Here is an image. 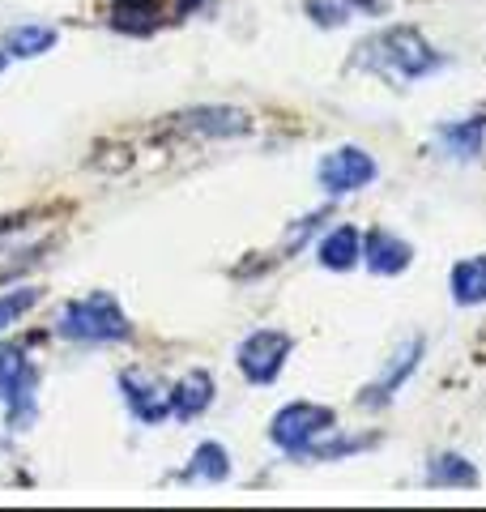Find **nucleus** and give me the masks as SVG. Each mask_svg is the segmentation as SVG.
Returning <instances> with one entry per match:
<instances>
[{
	"instance_id": "f257e3e1",
	"label": "nucleus",
	"mask_w": 486,
	"mask_h": 512,
	"mask_svg": "<svg viewBox=\"0 0 486 512\" xmlns=\"http://www.w3.org/2000/svg\"><path fill=\"white\" fill-rule=\"evenodd\" d=\"M354 64L384 77V82H393V86H410V82L431 77L444 64V56L423 39V30L388 26V30H380V35H371V39H363L359 47H354Z\"/></svg>"
},
{
	"instance_id": "f03ea898",
	"label": "nucleus",
	"mask_w": 486,
	"mask_h": 512,
	"mask_svg": "<svg viewBox=\"0 0 486 512\" xmlns=\"http://www.w3.org/2000/svg\"><path fill=\"white\" fill-rule=\"evenodd\" d=\"M56 333L69 342H124L128 338V316L116 303V295L90 291L86 299L64 303V312L56 320Z\"/></svg>"
},
{
	"instance_id": "7ed1b4c3",
	"label": "nucleus",
	"mask_w": 486,
	"mask_h": 512,
	"mask_svg": "<svg viewBox=\"0 0 486 512\" xmlns=\"http://www.w3.org/2000/svg\"><path fill=\"white\" fill-rule=\"evenodd\" d=\"M0 406L9 431H26L39 419V367L13 346L0 350Z\"/></svg>"
},
{
	"instance_id": "20e7f679",
	"label": "nucleus",
	"mask_w": 486,
	"mask_h": 512,
	"mask_svg": "<svg viewBox=\"0 0 486 512\" xmlns=\"http://www.w3.org/2000/svg\"><path fill=\"white\" fill-rule=\"evenodd\" d=\"M329 431H337V414L329 406H316V402H290L273 414L269 423V440L282 448L290 457H307L312 444H320Z\"/></svg>"
},
{
	"instance_id": "39448f33",
	"label": "nucleus",
	"mask_w": 486,
	"mask_h": 512,
	"mask_svg": "<svg viewBox=\"0 0 486 512\" xmlns=\"http://www.w3.org/2000/svg\"><path fill=\"white\" fill-rule=\"evenodd\" d=\"M290 333H282V329H256V333H248V338L239 342V372L248 376L252 384H273L278 380V372L286 367V359H290Z\"/></svg>"
},
{
	"instance_id": "423d86ee",
	"label": "nucleus",
	"mask_w": 486,
	"mask_h": 512,
	"mask_svg": "<svg viewBox=\"0 0 486 512\" xmlns=\"http://www.w3.org/2000/svg\"><path fill=\"white\" fill-rule=\"evenodd\" d=\"M316 175H320V188L329 192V197H346V192H359L376 180V158L359 146H342V150L320 158Z\"/></svg>"
},
{
	"instance_id": "0eeeda50",
	"label": "nucleus",
	"mask_w": 486,
	"mask_h": 512,
	"mask_svg": "<svg viewBox=\"0 0 486 512\" xmlns=\"http://www.w3.org/2000/svg\"><path fill=\"white\" fill-rule=\"evenodd\" d=\"M120 393H124V406L133 410V419L145 423V427H158L171 414V393L162 389L154 376L133 372V367L120 372Z\"/></svg>"
},
{
	"instance_id": "6e6552de",
	"label": "nucleus",
	"mask_w": 486,
	"mask_h": 512,
	"mask_svg": "<svg viewBox=\"0 0 486 512\" xmlns=\"http://www.w3.org/2000/svg\"><path fill=\"white\" fill-rule=\"evenodd\" d=\"M180 128L184 133H197V137H243L252 133V116L239 107H188L180 111Z\"/></svg>"
},
{
	"instance_id": "1a4fd4ad",
	"label": "nucleus",
	"mask_w": 486,
	"mask_h": 512,
	"mask_svg": "<svg viewBox=\"0 0 486 512\" xmlns=\"http://www.w3.org/2000/svg\"><path fill=\"white\" fill-rule=\"evenodd\" d=\"M418 359H423V338H410V342H405V346L397 350V355H393V363L384 367V376H380L376 384H371V389H363L359 402H363V406H384V402H393V393L401 389L405 380L414 376Z\"/></svg>"
},
{
	"instance_id": "9d476101",
	"label": "nucleus",
	"mask_w": 486,
	"mask_h": 512,
	"mask_svg": "<svg viewBox=\"0 0 486 512\" xmlns=\"http://www.w3.org/2000/svg\"><path fill=\"white\" fill-rule=\"evenodd\" d=\"M363 261H367L371 274L393 278V274H401V269H410L414 248L405 244V239L388 235V231H367L363 235Z\"/></svg>"
},
{
	"instance_id": "9b49d317",
	"label": "nucleus",
	"mask_w": 486,
	"mask_h": 512,
	"mask_svg": "<svg viewBox=\"0 0 486 512\" xmlns=\"http://www.w3.org/2000/svg\"><path fill=\"white\" fill-rule=\"evenodd\" d=\"M435 141H440V150H444L448 158H461V163H469V158H478L482 146H486V116L448 120V124H440Z\"/></svg>"
},
{
	"instance_id": "f8f14e48",
	"label": "nucleus",
	"mask_w": 486,
	"mask_h": 512,
	"mask_svg": "<svg viewBox=\"0 0 486 512\" xmlns=\"http://www.w3.org/2000/svg\"><path fill=\"white\" fill-rule=\"evenodd\" d=\"M320 265L324 269H337V274H346V269H354L363 261V231H354V227H337L320 239Z\"/></svg>"
},
{
	"instance_id": "ddd939ff",
	"label": "nucleus",
	"mask_w": 486,
	"mask_h": 512,
	"mask_svg": "<svg viewBox=\"0 0 486 512\" xmlns=\"http://www.w3.org/2000/svg\"><path fill=\"white\" fill-rule=\"evenodd\" d=\"M209 402H214V380H209V372H188L171 389V414L175 419H184V423L197 419V414H205Z\"/></svg>"
},
{
	"instance_id": "4468645a",
	"label": "nucleus",
	"mask_w": 486,
	"mask_h": 512,
	"mask_svg": "<svg viewBox=\"0 0 486 512\" xmlns=\"http://www.w3.org/2000/svg\"><path fill=\"white\" fill-rule=\"evenodd\" d=\"M452 299L461 308H478L486 303V252L482 256H465L452 265Z\"/></svg>"
},
{
	"instance_id": "2eb2a0df",
	"label": "nucleus",
	"mask_w": 486,
	"mask_h": 512,
	"mask_svg": "<svg viewBox=\"0 0 486 512\" xmlns=\"http://www.w3.org/2000/svg\"><path fill=\"white\" fill-rule=\"evenodd\" d=\"M384 0H307V18L316 26H346L359 13H384Z\"/></svg>"
},
{
	"instance_id": "dca6fc26",
	"label": "nucleus",
	"mask_w": 486,
	"mask_h": 512,
	"mask_svg": "<svg viewBox=\"0 0 486 512\" xmlns=\"http://www.w3.org/2000/svg\"><path fill=\"white\" fill-rule=\"evenodd\" d=\"M427 487H478V466L461 453H435L427 466Z\"/></svg>"
},
{
	"instance_id": "f3484780",
	"label": "nucleus",
	"mask_w": 486,
	"mask_h": 512,
	"mask_svg": "<svg viewBox=\"0 0 486 512\" xmlns=\"http://www.w3.org/2000/svg\"><path fill=\"white\" fill-rule=\"evenodd\" d=\"M180 478H188V483H226V478H231V453L209 440L192 453V466Z\"/></svg>"
},
{
	"instance_id": "a211bd4d",
	"label": "nucleus",
	"mask_w": 486,
	"mask_h": 512,
	"mask_svg": "<svg viewBox=\"0 0 486 512\" xmlns=\"http://www.w3.org/2000/svg\"><path fill=\"white\" fill-rule=\"evenodd\" d=\"M56 39H60V30H56V26H13L9 35H5V52L30 60V56L52 52Z\"/></svg>"
},
{
	"instance_id": "6ab92c4d",
	"label": "nucleus",
	"mask_w": 486,
	"mask_h": 512,
	"mask_svg": "<svg viewBox=\"0 0 486 512\" xmlns=\"http://www.w3.org/2000/svg\"><path fill=\"white\" fill-rule=\"evenodd\" d=\"M111 22L120 30H133V35H145L158 26V0H111Z\"/></svg>"
},
{
	"instance_id": "aec40b11",
	"label": "nucleus",
	"mask_w": 486,
	"mask_h": 512,
	"mask_svg": "<svg viewBox=\"0 0 486 512\" xmlns=\"http://www.w3.org/2000/svg\"><path fill=\"white\" fill-rule=\"evenodd\" d=\"M39 299H43L39 286H18V291H5V295H0V329L18 325V320L35 308Z\"/></svg>"
},
{
	"instance_id": "412c9836",
	"label": "nucleus",
	"mask_w": 486,
	"mask_h": 512,
	"mask_svg": "<svg viewBox=\"0 0 486 512\" xmlns=\"http://www.w3.org/2000/svg\"><path fill=\"white\" fill-rule=\"evenodd\" d=\"M192 5H201V0H180V13H192Z\"/></svg>"
},
{
	"instance_id": "4be33fe9",
	"label": "nucleus",
	"mask_w": 486,
	"mask_h": 512,
	"mask_svg": "<svg viewBox=\"0 0 486 512\" xmlns=\"http://www.w3.org/2000/svg\"><path fill=\"white\" fill-rule=\"evenodd\" d=\"M5 60H9V52H0V69H5Z\"/></svg>"
}]
</instances>
